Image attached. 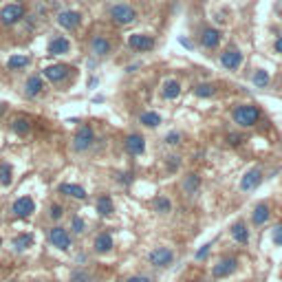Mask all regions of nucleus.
Listing matches in <instances>:
<instances>
[{
	"instance_id": "nucleus-1",
	"label": "nucleus",
	"mask_w": 282,
	"mask_h": 282,
	"mask_svg": "<svg viewBox=\"0 0 282 282\" xmlns=\"http://www.w3.org/2000/svg\"><path fill=\"white\" fill-rule=\"evenodd\" d=\"M234 121L238 124L240 128H251L260 121V110L256 108L254 104H240L234 108Z\"/></svg>"
},
{
	"instance_id": "nucleus-2",
	"label": "nucleus",
	"mask_w": 282,
	"mask_h": 282,
	"mask_svg": "<svg viewBox=\"0 0 282 282\" xmlns=\"http://www.w3.org/2000/svg\"><path fill=\"white\" fill-rule=\"evenodd\" d=\"M110 18H112V22L124 24L126 27V24H132L137 20V11H135V7H130V4L119 2L110 9Z\"/></svg>"
},
{
	"instance_id": "nucleus-3",
	"label": "nucleus",
	"mask_w": 282,
	"mask_h": 282,
	"mask_svg": "<svg viewBox=\"0 0 282 282\" xmlns=\"http://www.w3.org/2000/svg\"><path fill=\"white\" fill-rule=\"evenodd\" d=\"M93 141H95L93 128H91L89 124H84V126H80L78 132H75V137H73V148H75L78 152H84V150H89V148L93 146Z\"/></svg>"
},
{
	"instance_id": "nucleus-4",
	"label": "nucleus",
	"mask_w": 282,
	"mask_h": 282,
	"mask_svg": "<svg viewBox=\"0 0 282 282\" xmlns=\"http://www.w3.org/2000/svg\"><path fill=\"white\" fill-rule=\"evenodd\" d=\"M148 260H150L152 267H159V269H163V267H170V265H172L174 251H172L170 247H157V249L150 251Z\"/></svg>"
},
{
	"instance_id": "nucleus-5",
	"label": "nucleus",
	"mask_w": 282,
	"mask_h": 282,
	"mask_svg": "<svg viewBox=\"0 0 282 282\" xmlns=\"http://www.w3.org/2000/svg\"><path fill=\"white\" fill-rule=\"evenodd\" d=\"M22 18H24V7L20 2L4 4L2 11H0V20H2V24H16Z\"/></svg>"
},
{
	"instance_id": "nucleus-6",
	"label": "nucleus",
	"mask_w": 282,
	"mask_h": 282,
	"mask_svg": "<svg viewBox=\"0 0 282 282\" xmlns=\"http://www.w3.org/2000/svg\"><path fill=\"white\" fill-rule=\"evenodd\" d=\"M11 212L16 214L18 218H29V216H31V214L35 212V201H33L31 196H20V198H16V201H13Z\"/></svg>"
},
{
	"instance_id": "nucleus-7",
	"label": "nucleus",
	"mask_w": 282,
	"mask_h": 282,
	"mask_svg": "<svg viewBox=\"0 0 282 282\" xmlns=\"http://www.w3.org/2000/svg\"><path fill=\"white\" fill-rule=\"evenodd\" d=\"M49 240H51V245H53V247H58V249H62V251L71 249V234L66 232L64 227H60V225L49 232Z\"/></svg>"
},
{
	"instance_id": "nucleus-8",
	"label": "nucleus",
	"mask_w": 282,
	"mask_h": 282,
	"mask_svg": "<svg viewBox=\"0 0 282 282\" xmlns=\"http://www.w3.org/2000/svg\"><path fill=\"white\" fill-rule=\"evenodd\" d=\"M220 64H223V69H227V71H236L240 64H243V53H240L236 47H227L225 53L220 55Z\"/></svg>"
},
{
	"instance_id": "nucleus-9",
	"label": "nucleus",
	"mask_w": 282,
	"mask_h": 282,
	"mask_svg": "<svg viewBox=\"0 0 282 282\" xmlns=\"http://www.w3.org/2000/svg\"><path fill=\"white\" fill-rule=\"evenodd\" d=\"M128 44H130V49L146 53V51L155 49V38H152V35H146V33H135L128 38Z\"/></svg>"
},
{
	"instance_id": "nucleus-10",
	"label": "nucleus",
	"mask_w": 282,
	"mask_h": 282,
	"mask_svg": "<svg viewBox=\"0 0 282 282\" xmlns=\"http://www.w3.org/2000/svg\"><path fill=\"white\" fill-rule=\"evenodd\" d=\"M263 183V170L260 168H251V170L245 172L243 181H240V189L243 192H251V189H256Z\"/></svg>"
},
{
	"instance_id": "nucleus-11",
	"label": "nucleus",
	"mask_w": 282,
	"mask_h": 282,
	"mask_svg": "<svg viewBox=\"0 0 282 282\" xmlns=\"http://www.w3.org/2000/svg\"><path fill=\"white\" fill-rule=\"evenodd\" d=\"M236 267H238V260L236 258H223L212 267V276L214 278H227V276H232L236 271Z\"/></svg>"
},
{
	"instance_id": "nucleus-12",
	"label": "nucleus",
	"mask_w": 282,
	"mask_h": 282,
	"mask_svg": "<svg viewBox=\"0 0 282 282\" xmlns=\"http://www.w3.org/2000/svg\"><path fill=\"white\" fill-rule=\"evenodd\" d=\"M124 146L130 155H143V152H146V139H143L141 135H137V132H132V135L126 137Z\"/></svg>"
},
{
	"instance_id": "nucleus-13",
	"label": "nucleus",
	"mask_w": 282,
	"mask_h": 282,
	"mask_svg": "<svg viewBox=\"0 0 282 282\" xmlns=\"http://www.w3.org/2000/svg\"><path fill=\"white\" fill-rule=\"evenodd\" d=\"M80 22H82V13L80 11H71V9H66V11L58 13V24L62 29H75Z\"/></svg>"
},
{
	"instance_id": "nucleus-14",
	"label": "nucleus",
	"mask_w": 282,
	"mask_h": 282,
	"mask_svg": "<svg viewBox=\"0 0 282 282\" xmlns=\"http://www.w3.org/2000/svg\"><path fill=\"white\" fill-rule=\"evenodd\" d=\"M69 73H71V66H66V64H53L44 69V78L51 82H62L69 78Z\"/></svg>"
},
{
	"instance_id": "nucleus-15",
	"label": "nucleus",
	"mask_w": 282,
	"mask_h": 282,
	"mask_svg": "<svg viewBox=\"0 0 282 282\" xmlns=\"http://www.w3.org/2000/svg\"><path fill=\"white\" fill-rule=\"evenodd\" d=\"M201 44L207 51L216 49L220 44V31H218V29H214V27H205L203 33H201Z\"/></svg>"
},
{
	"instance_id": "nucleus-16",
	"label": "nucleus",
	"mask_w": 282,
	"mask_h": 282,
	"mask_svg": "<svg viewBox=\"0 0 282 282\" xmlns=\"http://www.w3.org/2000/svg\"><path fill=\"white\" fill-rule=\"evenodd\" d=\"M91 51H93V55H97V58H104V55L110 53V42L104 35H95L91 40Z\"/></svg>"
},
{
	"instance_id": "nucleus-17",
	"label": "nucleus",
	"mask_w": 282,
	"mask_h": 282,
	"mask_svg": "<svg viewBox=\"0 0 282 282\" xmlns=\"http://www.w3.org/2000/svg\"><path fill=\"white\" fill-rule=\"evenodd\" d=\"M69 49H71V42L64 38V35H58V38H53L49 42V53L51 55H64V53H69Z\"/></svg>"
},
{
	"instance_id": "nucleus-18",
	"label": "nucleus",
	"mask_w": 282,
	"mask_h": 282,
	"mask_svg": "<svg viewBox=\"0 0 282 282\" xmlns=\"http://www.w3.org/2000/svg\"><path fill=\"white\" fill-rule=\"evenodd\" d=\"M232 236H234V240L238 245H247L249 243V229H247V225H245L243 220H236V223L232 225Z\"/></svg>"
},
{
	"instance_id": "nucleus-19",
	"label": "nucleus",
	"mask_w": 282,
	"mask_h": 282,
	"mask_svg": "<svg viewBox=\"0 0 282 282\" xmlns=\"http://www.w3.org/2000/svg\"><path fill=\"white\" fill-rule=\"evenodd\" d=\"M58 189H60V194H66L71 198H80V201L86 198V189L82 186H75V183H62Z\"/></svg>"
},
{
	"instance_id": "nucleus-20",
	"label": "nucleus",
	"mask_w": 282,
	"mask_h": 282,
	"mask_svg": "<svg viewBox=\"0 0 282 282\" xmlns=\"http://www.w3.org/2000/svg\"><path fill=\"white\" fill-rule=\"evenodd\" d=\"M42 89H44L42 78H40V75H31V78L27 80V86H24V95H27V97H35V95L42 93Z\"/></svg>"
},
{
	"instance_id": "nucleus-21",
	"label": "nucleus",
	"mask_w": 282,
	"mask_h": 282,
	"mask_svg": "<svg viewBox=\"0 0 282 282\" xmlns=\"http://www.w3.org/2000/svg\"><path fill=\"white\" fill-rule=\"evenodd\" d=\"M110 249H112V236L108 232L97 234V238H95V251L97 254H108Z\"/></svg>"
},
{
	"instance_id": "nucleus-22",
	"label": "nucleus",
	"mask_w": 282,
	"mask_h": 282,
	"mask_svg": "<svg viewBox=\"0 0 282 282\" xmlns=\"http://www.w3.org/2000/svg\"><path fill=\"white\" fill-rule=\"evenodd\" d=\"M269 216H271L269 205H267V203H260V205H256L254 214H251V220H254V225H265L267 220H269Z\"/></svg>"
},
{
	"instance_id": "nucleus-23",
	"label": "nucleus",
	"mask_w": 282,
	"mask_h": 282,
	"mask_svg": "<svg viewBox=\"0 0 282 282\" xmlns=\"http://www.w3.org/2000/svg\"><path fill=\"white\" fill-rule=\"evenodd\" d=\"M97 212L101 214V216H110L112 212H115V203H112V198L108 196V194H104V196L97 198Z\"/></svg>"
},
{
	"instance_id": "nucleus-24",
	"label": "nucleus",
	"mask_w": 282,
	"mask_h": 282,
	"mask_svg": "<svg viewBox=\"0 0 282 282\" xmlns=\"http://www.w3.org/2000/svg\"><path fill=\"white\" fill-rule=\"evenodd\" d=\"M161 93L166 99H177V97L181 95V84H179V80H168L166 84H163Z\"/></svg>"
},
{
	"instance_id": "nucleus-25",
	"label": "nucleus",
	"mask_w": 282,
	"mask_h": 282,
	"mask_svg": "<svg viewBox=\"0 0 282 282\" xmlns=\"http://www.w3.org/2000/svg\"><path fill=\"white\" fill-rule=\"evenodd\" d=\"M139 121L146 128H157L159 124H161V115L155 110H146V112H141V117H139Z\"/></svg>"
},
{
	"instance_id": "nucleus-26",
	"label": "nucleus",
	"mask_w": 282,
	"mask_h": 282,
	"mask_svg": "<svg viewBox=\"0 0 282 282\" xmlns=\"http://www.w3.org/2000/svg\"><path fill=\"white\" fill-rule=\"evenodd\" d=\"M33 245V234H18L13 238V249L16 251H24Z\"/></svg>"
},
{
	"instance_id": "nucleus-27",
	"label": "nucleus",
	"mask_w": 282,
	"mask_h": 282,
	"mask_svg": "<svg viewBox=\"0 0 282 282\" xmlns=\"http://www.w3.org/2000/svg\"><path fill=\"white\" fill-rule=\"evenodd\" d=\"M201 188V177L198 174H188L186 177V183H183V189H186V194H194L196 189Z\"/></svg>"
},
{
	"instance_id": "nucleus-28",
	"label": "nucleus",
	"mask_w": 282,
	"mask_h": 282,
	"mask_svg": "<svg viewBox=\"0 0 282 282\" xmlns=\"http://www.w3.org/2000/svg\"><path fill=\"white\" fill-rule=\"evenodd\" d=\"M11 130L16 132V135L20 137H24L29 130H31V124H29V119H24V117H18V119H13V124H11Z\"/></svg>"
},
{
	"instance_id": "nucleus-29",
	"label": "nucleus",
	"mask_w": 282,
	"mask_h": 282,
	"mask_svg": "<svg viewBox=\"0 0 282 282\" xmlns=\"http://www.w3.org/2000/svg\"><path fill=\"white\" fill-rule=\"evenodd\" d=\"M29 62H31V60H29V55H11V58H9V62H7V66L11 71H18V69L29 66Z\"/></svg>"
},
{
	"instance_id": "nucleus-30",
	"label": "nucleus",
	"mask_w": 282,
	"mask_h": 282,
	"mask_svg": "<svg viewBox=\"0 0 282 282\" xmlns=\"http://www.w3.org/2000/svg\"><path fill=\"white\" fill-rule=\"evenodd\" d=\"M13 181V170L9 163H0V183L2 186H11Z\"/></svg>"
},
{
	"instance_id": "nucleus-31",
	"label": "nucleus",
	"mask_w": 282,
	"mask_h": 282,
	"mask_svg": "<svg viewBox=\"0 0 282 282\" xmlns=\"http://www.w3.org/2000/svg\"><path fill=\"white\" fill-rule=\"evenodd\" d=\"M194 95L196 97H212V95H216V86L214 84H198V86H194Z\"/></svg>"
},
{
	"instance_id": "nucleus-32",
	"label": "nucleus",
	"mask_w": 282,
	"mask_h": 282,
	"mask_svg": "<svg viewBox=\"0 0 282 282\" xmlns=\"http://www.w3.org/2000/svg\"><path fill=\"white\" fill-rule=\"evenodd\" d=\"M269 73H267V71H263V69H258L254 73V84L258 86V89H267V86H269Z\"/></svg>"
},
{
	"instance_id": "nucleus-33",
	"label": "nucleus",
	"mask_w": 282,
	"mask_h": 282,
	"mask_svg": "<svg viewBox=\"0 0 282 282\" xmlns=\"http://www.w3.org/2000/svg\"><path fill=\"white\" fill-rule=\"evenodd\" d=\"M155 207H157V212H161V214L172 212V203H170V198L168 196H159L155 201Z\"/></svg>"
},
{
	"instance_id": "nucleus-34",
	"label": "nucleus",
	"mask_w": 282,
	"mask_h": 282,
	"mask_svg": "<svg viewBox=\"0 0 282 282\" xmlns=\"http://www.w3.org/2000/svg\"><path fill=\"white\" fill-rule=\"evenodd\" d=\"M166 143H168V146H177V143H181V132H177V130L168 132V135H166Z\"/></svg>"
},
{
	"instance_id": "nucleus-35",
	"label": "nucleus",
	"mask_w": 282,
	"mask_h": 282,
	"mask_svg": "<svg viewBox=\"0 0 282 282\" xmlns=\"http://www.w3.org/2000/svg\"><path fill=\"white\" fill-rule=\"evenodd\" d=\"M62 214H64V207H62V205H58V203H55V205H51V212H49V216L53 218V220H60V218H62Z\"/></svg>"
},
{
	"instance_id": "nucleus-36",
	"label": "nucleus",
	"mask_w": 282,
	"mask_h": 282,
	"mask_svg": "<svg viewBox=\"0 0 282 282\" xmlns=\"http://www.w3.org/2000/svg\"><path fill=\"white\" fill-rule=\"evenodd\" d=\"M179 166H181V157H168V170L174 172L179 170Z\"/></svg>"
},
{
	"instance_id": "nucleus-37",
	"label": "nucleus",
	"mask_w": 282,
	"mask_h": 282,
	"mask_svg": "<svg viewBox=\"0 0 282 282\" xmlns=\"http://www.w3.org/2000/svg\"><path fill=\"white\" fill-rule=\"evenodd\" d=\"M84 229H86V223H84V220H82L80 216H75V218H73V232H75V234H82Z\"/></svg>"
},
{
	"instance_id": "nucleus-38",
	"label": "nucleus",
	"mask_w": 282,
	"mask_h": 282,
	"mask_svg": "<svg viewBox=\"0 0 282 282\" xmlns=\"http://www.w3.org/2000/svg\"><path fill=\"white\" fill-rule=\"evenodd\" d=\"M209 249H212V245H209V243H207V245H203V247H201V249L196 251V256H194V258H196V260H203L205 256L209 254Z\"/></svg>"
},
{
	"instance_id": "nucleus-39",
	"label": "nucleus",
	"mask_w": 282,
	"mask_h": 282,
	"mask_svg": "<svg viewBox=\"0 0 282 282\" xmlns=\"http://www.w3.org/2000/svg\"><path fill=\"white\" fill-rule=\"evenodd\" d=\"M274 243L278 245V247H282V225H278V227L274 229Z\"/></svg>"
},
{
	"instance_id": "nucleus-40",
	"label": "nucleus",
	"mask_w": 282,
	"mask_h": 282,
	"mask_svg": "<svg viewBox=\"0 0 282 282\" xmlns=\"http://www.w3.org/2000/svg\"><path fill=\"white\" fill-rule=\"evenodd\" d=\"M126 282H152V280L148 278V276H130Z\"/></svg>"
},
{
	"instance_id": "nucleus-41",
	"label": "nucleus",
	"mask_w": 282,
	"mask_h": 282,
	"mask_svg": "<svg viewBox=\"0 0 282 282\" xmlns=\"http://www.w3.org/2000/svg\"><path fill=\"white\" fill-rule=\"evenodd\" d=\"M227 141L232 143V146H238V143H240V137H238V135H229V137H227Z\"/></svg>"
},
{
	"instance_id": "nucleus-42",
	"label": "nucleus",
	"mask_w": 282,
	"mask_h": 282,
	"mask_svg": "<svg viewBox=\"0 0 282 282\" xmlns=\"http://www.w3.org/2000/svg\"><path fill=\"white\" fill-rule=\"evenodd\" d=\"M274 47H276V51H278V53H282V35H280L278 40H276V44H274Z\"/></svg>"
},
{
	"instance_id": "nucleus-43",
	"label": "nucleus",
	"mask_w": 282,
	"mask_h": 282,
	"mask_svg": "<svg viewBox=\"0 0 282 282\" xmlns=\"http://www.w3.org/2000/svg\"><path fill=\"white\" fill-rule=\"evenodd\" d=\"M198 282H214V280H198Z\"/></svg>"
},
{
	"instance_id": "nucleus-44",
	"label": "nucleus",
	"mask_w": 282,
	"mask_h": 282,
	"mask_svg": "<svg viewBox=\"0 0 282 282\" xmlns=\"http://www.w3.org/2000/svg\"><path fill=\"white\" fill-rule=\"evenodd\" d=\"M82 282H95V280H82Z\"/></svg>"
}]
</instances>
